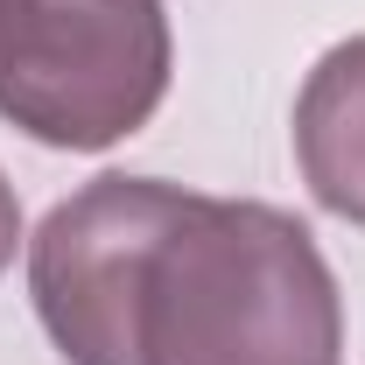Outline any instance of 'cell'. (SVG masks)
<instances>
[{
    "label": "cell",
    "mask_w": 365,
    "mask_h": 365,
    "mask_svg": "<svg viewBox=\"0 0 365 365\" xmlns=\"http://www.w3.org/2000/svg\"><path fill=\"white\" fill-rule=\"evenodd\" d=\"M0 7H7V0H0Z\"/></svg>",
    "instance_id": "obj_5"
},
{
    "label": "cell",
    "mask_w": 365,
    "mask_h": 365,
    "mask_svg": "<svg viewBox=\"0 0 365 365\" xmlns=\"http://www.w3.org/2000/svg\"><path fill=\"white\" fill-rule=\"evenodd\" d=\"M162 0H7L0 7V120L43 148L98 155L140 134L169 98Z\"/></svg>",
    "instance_id": "obj_2"
},
{
    "label": "cell",
    "mask_w": 365,
    "mask_h": 365,
    "mask_svg": "<svg viewBox=\"0 0 365 365\" xmlns=\"http://www.w3.org/2000/svg\"><path fill=\"white\" fill-rule=\"evenodd\" d=\"M295 162L323 211L365 225V36L337 43L295 98Z\"/></svg>",
    "instance_id": "obj_3"
},
{
    "label": "cell",
    "mask_w": 365,
    "mask_h": 365,
    "mask_svg": "<svg viewBox=\"0 0 365 365\" xmlns=\"http://www.w3.org/2000/svg\"><path fill=\"white\" fill-rule=\"evenodd\" d=\"M29 295L71 365H344V295L295 211L91 176L29 239Z\"/></svg>",
    "instance_id": "obj_1"
},
{
    "label": "cell",
    "mask_w": 365,
    "mask_h": 365,
    "mask_svg": "<svg viewBox=\"0 0 365 365\" xmlns=\"http://www.w3.org/2000/svg\"><path fill=\"white\" fill-rule=\"evenodd\" d=\"M14 246H21V204H14V182L0 176V274L14 267Z\"/></svg>",
    "instance_id": "obj_4"
}]
</instances>
